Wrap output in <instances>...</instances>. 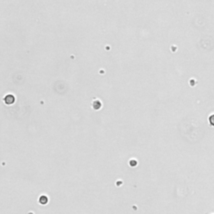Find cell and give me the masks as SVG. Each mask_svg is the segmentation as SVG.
<instances>
[{"instance_id":"obj_1","label":"cell","mask_w":214,"mask_h":214,"mask_svg":"<svg viewBox=\"0 0 214 214\" xmlns=\"http://www.w3.org/2000/svg\"><path fill=\"white\" fill-rule=\"evenodd\" d=\"M4 101H5L6 104L8 105H12L14 102V97L13 96V95H7L5 97V99H4Z\"/></svg>"},{"instance_id":"obj_2","label":"cell","mask_w":214,"mask_h":214,"mask_svg":"<svg viewBox=\"0 0 214 214\" xmlns=\"http://www.w3.org/2000/svg\"><path fill=\"white\" fill-rule=\"evenodd\" d=\"M47 203H48V198H46L45 196H42L41 198H39V203L45 205Z\"/></svg>"},{"instance_id":"obj_3","label":"cell","mask_w":214,"mask_h":214,"mask_svg":"<svg viewBox=\"0 0 214 214\" xmlns=\"http://www.w3.org/2000/svg\"><path fill=\"white\" fill-rule=\"evenodd\" d=\"M209 123H210L211 126H214V114H213L209 117Z\"/></svg>"}]
</instances>
